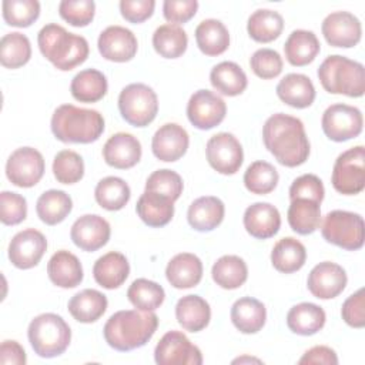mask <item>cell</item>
I'll return each mask as SVG.
<instances>
[{"mask_svg":"<svg viewBox=\"0 0 365 365\" xmlns=\"http://www.w3.org/2000/svg\"><path fill=\"white\" fill-rule=\"evenodd\" d=\"M63 20L74 27L88 26L96 14V3L91 0H63L58 4Z\"/></svg>","mask_w":365,"mask_h":365,"instance_id":"50","label":"cell"},{"mask_svg":"<svg viewBox=\"0 0 365 365\" xmlns=\"http://www.w3.org/2000/svg\"><path fill=\"white\" fill-rule=\"evenodd\" d=\"M141 154L143 150L138 138L130 133L113 134L103 147L104 161L118 170L134 167L140 161Z\"/></svg>","mask_w":365,"mask_h":365,"instance_id":"21","label":"cell"},{"mask_svg":"<svg viewBox=\"0 0 365 365\" xmlns=\"http://www.w3.org/2000/svg\"><path fill=\"white\" fill-rule=\"evenodd\" d=\"M175 318L182 329L200 332L210 324V304L200 295H185L177 301Z\"/></svg>","mask_w":365,"mask_h":365,"instance_id":"29","label":"cell"},{"mask_svg":"<svg viewBox=\"0 0 365 365\" xmlns=\"http://www.w3.org/2000/svg\"><path fill=\"white\" fill-rule=\"evenodd\" d=\"M188 46V36L178 24H163L153 33V47L164 58L181 57Z\"/></svg>","mask_w":365,"mask_h":365,"instance_id":"41","label":"cell"},{"mask_svg":"<svg viewBox=\"0 0 365 365\" xmlns=\"http://www.w3.org/2000/svg\"><path fill=\"white\" fill-rule=\"evenodd\" d=\"M321 30L329 46L342 48L355 47L362 36L359 19L349 11L329 13L324 19Z\"/></svg>","mask_w":365,"mask_h":365,"instance_id":"16","label":"cell"},{"mask_svg":"<svg viewBox=\"0 0 365 365\" xmlns=\"http://www.w3.org/2000/svg\"><path fill=\"white\" fill-rule=\"evenodd\" d=\"M184 184L178 173L163 168L151 173L145 181V191H154L163 194L173 201H177L182 192Z\"/></svg>","mask_w":365,"mask_h":365,"instance_id":"49","label":"cell"},{"mask_svg":"<svg viewBox=\"0 0 365 365\" xmlns=\"http://www.w3.org/2000/svg\"><path fill=\"white\" fill-rule=\"evenodd\" d=\"M242 364V362H261L259 359H257V358H250V356H241V358H237V359H234L232 361V364Z\"/></svg>","mask_w":365,"mask_h":365,"instance_id":"59","label":"cell"},{"mask_svg":"<svg viewBox=\"0 0 365 365\" xmlns=\"http://www.w3.org/2000/svg\"><path fill=\"white\" fill-rule=\"evenodd\" d=\"M197 10V0H165L163 3L164 19L171 24L187 23L195 16Z\"/></svg>","mask_w":365,"mask_h":365,"instance_id":"54","label":"cell"},{"mask_svg":"<svg viewBox=\"0 0 365 365\" xmlns=\"http://www.w3.org/2000/svg\"><path fill=\"white\" fill-rule=\"evenodd\" d=\"M71 210H73L71 197L61 190L44 191L36 202L37 217L47 225L60 224L68 217Z\"/></svg>","mask_w":365,"mask_h":365,"instance_id":"39","label":"cell"},{"mask_svg":"<svg viewBox=\"0 0 365 365\" xmlns=\"http://www.w3.org/2000/svg\"><path fill=\"white\" fill-rule=\"evenodd\" d=\"M190 137L185 128L175 123L163 124L153 135L151 150L155 158L165 163L180 160L188 150Z\"/></svg>","mask_w":365,"mask_h":365,"instance_id":"20","label":"cell"},{"mask_svg":"<svg viewBox=\"0 0 365 365\" xmlns=\"http://www.w3.org/2000/svg\"><path fill=\"white\" fill-rule=\"evenodd\" d=\"M155 1L154 0H121L120 13L121 16L134 24L143 23L150 19L154 13Z\"/></svg>","mask_w":365,"mask_h":365,"instance_id":"56","label":"cell"},{"mask_svg":"<svg viewBox=\"0 0 365 365\" xmlns=\"http://www.w3.org/2000/svg\"><path fill=\"white\" fill-rule=\"evenodd\" d=\"M211 86L222 96L235 97L245 91L248 86L245 71L234 61H221L211 68Z\"/></svg>","mask_w":365,"mask_h":365,"instance_id":"35","label":"cell"},{"mask_svg":"<svg viewBox=\"0 0 365 365\" xmlns=\"http://www.w3.org/2000/svg\"><path fill=\"white\" fill-rule=\"evenodd\" d=\"M131 191L128 184L120 177H106L100 180L94 190L97 204L107 211H118L130 201Z\"/></svg>","mask_w":365,"mask_h":365,"instance_id":"43","label":"cell"},{"mask_svg":"<svg viewBox=\"0 0 365 365\" xmlns=\"http://www.w3.org/2000/svg\"><path fill=\"white\" fill-rule=\"evenodd\" d=\"M227 114L225 101L210 90L195 91L187 103V117L198 130H211L221 124Z\"/></svg>","mask_w":365,"mask_h":365,"instance_id":"14","label":"cell"},{"mask_svg":"<svg viewBox=\"0 0 365 365\" xmlns=\"http://www.w3.org/2000/svg\"><path fill=\"white\" fill-rule=\"evenodd\" d=\"M97 47L106 60L125 63L137 54L138 41L131 30L123 26H108L100 33Z\"/></svg>","mask_w":365,"mask_h":365,"instance_id":"18","label":"cell"},{"mask_svg":"<svg viewBox=\"0 0 365 365\" xmlns=\"http://www.w3.org/2000/svg\"><path fill=\"white\" fill-rule=\"evenodd\" d=\"M284 29L282 16L269 9H258L250 17L247 23L248 36L257 43H271L279 37Z\"/></svg>","mask_w":365,"mask_h":365,"instance_id":"40","label":"cell"},{"mask_svg":"<svg viewBox=\"0 0 365 365\" xmlns=\"http://www.w3.org/2000/svg\"><path fill=\"white\" fill-rule=\"evenodd\" d=\"M250 66L257 77L271 80L281 74L284 63L278 51L272 48H259L251 56Z\"/></svg>","mask_w":365,"mask_h":365,"instance_id":"51","label":"cell"},{"mask_svg":"<svg viewBox=\"0 0 365 365\" xmlns=\"http://www.w3.org/2000/svg\"><path fill=\"white\" fill-rule=\"evenodd\" d=\"M325 195L324 184L315 174H304L295 178L289 187V200L308 198L317 202H322Z\"/></svg>","mask_w":365,"mask_h":365,"instance_id":"53","label":"cell"},{"mask_svg":"<svg viewBox=\"0 0 365 365\" xmlns=\"http://www.w3.org/2000/svg\"><path fill=\"white\" fill-rule=\"evenodd\" d=\"M342 319L352 328H364L365 325V298L364 288L349 295L341 308Z\"/></svg>","mask_w":365,"mask_h":365,"instance_id":"55","label":"cell"},{"mask_svg":"<svg viewBox=\"0 0 365 365\" xmlns=\"http://www.w3.org/2000/svg\"><path fill=\"white\" fill-rule=\"evenodd\" d=\"M154 359L158 365H201L202 354L182 332L173 329L155 345Z\"/></svg>","mask_w":365,"mask_h":365,"instance_id":"13","label":"cell"},{"mask_svg":"<svg viewBox=\"0 0 365 365\" xmlns=\"http://www.w3.org/2000/svg\"><path fill=\"white\" fill-rule=\"evenodd\" d=\"M214 282L224 289H237L248 278V267L238 255H222L211 269Z\"/></svg>","mask_w":365,"mask_h":365,"instance_id":"42","label":"cell"},{"mask_svg":"<svg viewBox=\"0 0 365 365\" xmlns=\"http://www.w3.org/2000/svg\"><path fill=\"white\" fill-rule=\"evenodd\" d=\"M364 117L359 108L342 103L329 106L321 118L324 134L335 143L348 141L362 133Z\"/></svg>","mask_w":365,"mask_h":365,"instance_id":"10","label":"cell"},{"mask_svg":"<svg viewBox=\"0 0 365 365\" xmlns=\"http://www.w3.org/2000/svg\"><path fill=\"white\" fill-rule=\"evenodd\" d=\"M327 315L325 311L312 302H301L294 305L287 314L288 328L302 336L314 335L321 331L325 325Z\"/></svg>","mask_w":365,"mask_h":365,"instance_id":"33","label":"cell"},{"mask_svg":"<svg viewBox=\"0 0 365 365\" xmlns=\"http://www.w3.org/2000/svg\"><path fill=\"white\" fill-rule=\"evenodd\" d=\"M27 336L33 351L38 356L54 358L68 348L71 329L60 315L44 312L31 319Z\"/></svg>","mask_w":365,"mask_h":365,"instance_id":"6","label":"cell"},{"mask_svg":"<svg viewBox=\"0 0 365 365\" xmlns=\"http://www.w3.org/2000/svg\"><path fill=\"white\" fill-rule=\"evenodd\" d=\"M128 301L141 311H155L165 299L164 288L147 278H137L127 289Z\"/></svg>","mask_w":365,"mask_h":365,"instance_id":"45","label":"cell"},{"mask_svg":"<svg viewBox=\"0 0 365 365\" xmlns=\"http://www.w3.org/2000/svg\"><path fill=\"white\" fill-rule=\"evenodd\" d=\"M158 317L154 311L123 309L114 312L103 328L106 342L115 351H133L144 346L155 334Z\"/></svg>","mask_w":365,"mask_h":365,"instance_id":"2","label":"cell"},{"mask_svg":"<svg viewBox=\"0 0 365 365\" xmlns=\"http://www.w3.org/2000/svg\"><path fill=\"white\" fill-rule=\"evenodd\" d=\"M319 228L324 240L339 248L356 251L364 245L365 225L361 214L344 210L329 211Z\"/></svg>","mask_w":365,"mask_h":365,"instance_id":"7","label":"cell"},{"mask_svg":"<svg viewBox=\"0 0 365 365\" xmlns=\"http://www.w3.org/2000/svg\"><path fill=\"white\" fill-rule=\"evenodd\" d=\"M319 50V40L311 30H294L284 44L285 58L291 66L295 67H302L312 63Z\"/></svg>","mask_w":365,"mask_h":365,"instance_id":"31","label":"cell"},{"mask_svg":"<svg viewBox=\"0 0 365 365\" xmlns=\"http://www.w3.org/2000/svg\"><path fill=\"white\" fill-rule=\"evenodd\" d=\"M118 110L130 125L145 127L154 121L158 113V97L150 86L131 83L120 91Z\"/></svg>","mask_w":365,"mask_h":365,"instance_id":"8","label":"cell"},{"mask_svg":"<svg viewBox=\"0 0 365 365\" xmlns=\"http://www.w3.org/2000/svg\"><path fill=\"white\" fill-rule=\"evenodd\" d=\"M54 178L61 184H76L84 175V161L71 150L58 151L53 160Z\"/></svg>","mask_w":365,"mask_h":365,"instance_id":"48","label":"cell"},{"mask_svg":"<svg viewBox=\"0 0 365 365\" xmlns=\"http://www.w3.org/2000/svg\"><path fill=\"white\" fill-rule=\"evenodd\" d=\"M137 215L148 227H164L174 215V201L154 191H144L135 205Z\"/></svg>","mask_w":365,"mask_h":365,"instance_id":"28","label":"cell"},{"mask_svg":"<svg viewBox=\"0 0 365 365\" xmlns=\"http://www.w3.org/2000/svg\"><path fill=\"white\" fill-rule=\"evenodd\" d=\"M298 364H325V365H336L338 356L335 351L327 345H317L304 352L299 358Z\"/></svg>","mask_w":365,"mask_h":365,"instance_id":"57","label":"cell"},{"mask_svg":"<svg viewBox=\"0 0 365 365\" xmlns=\"http://www.w3.org/2000/svg\"><path fill=\"white\" fill-rule=\"evenodd\" d=\"M279 175L277 168L267 161H254L244 173L245 188L257 195L269 194L275 190Z\"/></svg>","mask_w":365,"mask_h":365,"instance_id":"46","label":"cell"},{"mask_svg":"<svg viewBox=\"0 0 365 365\" xmlns=\"http://www.w3.org/2000/svg\"><path fill=\"white\" fill-rule=\"evenodd\" d=\"M31 57V44L26 34L13 31L0 40V63L6 68H19L29 63Z\"/></svg>","mask_w":365,"mask_h":365,"instance_id":"44","label":"cell"},{"mask_svg":"<svg viewBox=\"0 0 365 365\" xmlns=\"http://www.w3.org/2000/svg\"><path fill=\"white\" fill-rule=\"evenodd\" d=\"M242 222L251 237L257 240H268L279 231L281 215L277 207L269 202H254L247 207Z\"/></svg>","mask_w":365,"mask_h":365,"instance_id":"22","label":"cell"},{"mask_svg":"<svg viewBox=\"0 0 365 365\" xmlns=\"http://www.w3.org/2000/svg\"><path fill=\"white\" fill-rule=\"evenodd\" d=\"M205 155L211 168L224 175L235 174L244 161L242 145L231 133L214 134L207 141Z\"/></svg>","mask_w":365,"mask_h":365,"instance_id":"12","label":"cell"},{"mask_svg":"<svg viewBox=\"0 0 365 365\" xmlns=\"http://www.w3.org/2000/svg\"><path fill=\"white\" fill-rule=\"evenodd\" d=\"M318 78L325 91L348 97H362L365 93V68L345 56H328L318 68Z\"/></svg>","mask_w":365,"mask_h":365,"instance_id":"5","label":"cell"},{"mask_svg":"<svg viewBox=\"0 0 365 365\" xmlns=\"http://www.w3.org/2000/svg\"><path fill=\"white\" fill-rule=\"evenodd\" d=\"M130 274V264L124 254L110 251L101 255L93 267V277L96 282L106 289H115L121 287Z\"/></svg>","mask_w":365,"mask_h":365,"instance_id":"26","label":"cell"},{"mask_svg":"<svg viewBox=\"0 0 365 365\" xmlns=\"http://www.w3.org/2000/svg\"><path fill=\"white\" fill-rule=\"evenodd\" d=\"M50 281L60 288H76L83 281V267L80 259L67 250H60L47 262Z\"/></svg>","mask_w":365,"mask_h":365,"instance_id":"25","label":"cell"},{"mask_svg":"<svg viewBox=\"0 0 365 365\" xmlns=\"http://www.w3.org/2000/svg\"><path fill=\"white\" fill-rule=\"evenodd\" d=\"M167 281L177 289L192 288L200 284L202 278V262L191 252H181L174 255L165 268Z\"/></svg>","mask_w":365,"mask_h":365,"instance_id":"23","label":"cell"},{"mask_svg":"<svg viewBox=\"0 0 365 365\" xmlns=\"http://www.w3.org/2000/svg\"><path fill=\"white\" fill-rule=\"evenodd\" d=\"M321 204L308 198H294L288 207L287 218L294 232L309 235L321 225Z\"/></svg>","mask_w":365,"mask_h":365,"instance_id":"34","label":"cell"},{"mask_svg":"<svg viewBox=\"0 0 365 365\" xmlns=\"http://www.w3.org/2000/svg\"><path fill=\"white\" fill-rule=\"evenodd\" d=\"M231 321L242 334H257L267 321L265 305L252 297H242L231 307Z\"/></svg>","mask_w":365,"mask_h":365,"instance_id":"30","label":"cell"},{"mask_svg":"<svg viewBox=\"0 0 365 365\" xmlns=\"http://www.w3.org/2000/svg\"><path fill=\"white\" fill-rule=\"evenodd\" d=\"M47 250V240L38 230L27 228L17 232L9 244V259L19 269L36 267Z\"/></svg>","mask_w":365,"mask_h":365,"instance_id":"15","label":"cell"},{"mask_svg":"<svg viewBox=\"0 0 365 365\" xmlns=\"http://www.w3.org/2000/svg\"><path fill=\"white\" fill-rule=\"evenodd\" d=\"M307 261V250L301 241L294 237H284L275 242L271 251L272 267L284 274L299 271Z\"/></svg>","mask_w":365,"mask_h":365,"instance_id":"37","label":"cell"},{"mask_svg":"<svg viewBox=\"0 0 365 365\" xmlns=\"http://www.w3.org/2000/svg\"><path fill=\"white\" fill-rule=\"evenodd\" d=\"M195 41L201 53L214 57L222 54L230 46V33L222 21L205 19L195 29Z\"/></svg>","mask_w":365,"mask_h":365,"instance_id":"38","label":"cell"},{"mask_svg":"<svg viewBox=\"0 0 365 365\" xmlns=\"http://www.w3.org/2000/svg\"><path fill=\"white\" fill-rule=\"evenodd\" d=\"M27 217V201L23 195L11 191L0 194V220L4 225H17Z\"/></svg>","mask_w":365,"mask_h":365,"instance_id":"52","label":"cell"},{"mask_svg":"<svg viewBox=\"0 0 365 365\" xmlns=\"http://www.w3.org/2000/svg\"><path fill=\"white\" fill-rule=\"evenodd\" d=\"M224 214L225 205L218 197L204 195L191 202L187 211V220L195 231L207 232L222 222Z\"/></svg>","mask_w":365,"mask_h":365,"instance_id":"24","label":"cell"},{"mask_svg":"<svg viewBox=\"0 0 365 365\" xmlns=\"http://www.w3.org/2000/svg\"><path fill=\"white\" fill-rule=\"evenodd\" d=\"M277 96L282 103L294 108H307L314 103L317 93L308 76L289 73L279 80L277 86Z\"/></svg>","mask_w":365,"mask_h":365,"instance_id":"27","label":"cell"},{"mask_svg":"<svg viewBox=\"0 0 365 365\" xmlns=\"http://www.w3.org/2000/svg\"><path fill=\"white\" fill-rule=\"evenodd\" d=\"M50 127L53 135L61 143L90 144L103 134L104 117L97 110L61 104L54 110Z\"/></svg>","mask_w":365,"mask_h":365,"instance_id":"4","label":"cell"},{"mask_svg":"<svg viewBox=\"0 0 365 365\" xmlns=\"http://www.w3.org/2000/svg\"><path fill=\"white\" fill-rule=\"evenodd\" d=\"M108 90L106 76L97 68H86L77 73L70 84V91L74 100L80 103H97Z\"/></svg>","mask_w":365,"mask_h":365,"instance_id":"36","label":"cell"},{"mask_svg":"<svg viewBox=\"0 0 365 365\" xmlns=\"http://www.w3.org/2000/svg\"><path fill=\"white\" fill-rule=\"evenodd\" d=\"M111 235L107 220L97 214H84L74 221L70 230V238L76 247L93 252L103 248Z\"/></svg>","mask_w":365,"mask_h":365,"instance_id":"19","label":"cell"},{"mask_svg":"<svg viewBox=\"0 0 365 365\" xmlns=\"http://www.w3.org/2000/svg\"><path fill=\"white\" fill-rule=\"evenodd\" d=\"M1 10L9 26L29 27L40 16V3L37 0H4Z\"/></svg>","mask_w":365,"mask_h":365,"instance_id":"47","label":"cell"},{"mask_svg":"<svg viewBox=\"0 0 365 365\" xmlns=\"http://www.w3.org/2000/svg\"><path fill=\"white\" fill-rule=\"evenodd\" d=\"M27 362L24 348L17 341L6 339L0 345V364L1 365H24Z\"/></svg>","mask_w":365,"mask_h":365,"instance_id":"58","label":"cell"},{"mask_svg":"<svg viewBox=\"0 0 365 365\" xmlns=\"http://www.w3.org/2000/svg\"><path fill=\"white\" fill-rule=\"evenodd\" d=\"M46 164L41 153L33 147H20L14 150L6 163V175L9 181L20 188L36 185L44 175Z\"/></svg>","mask_w":365,"mask_h":365,"instance_id":"11","label":"cell"},{"mask_svg":"<svg viewBox=\"0 0 365 365\" xmlns=\"http://www.w3.org/2000/svg\"><path fill=\"white\" fill-rule=\"evenodd\" d=\"M348 277L345 269L331 261L317 264L308 274L307 287L318 299H332L346 287Z\"/></svg>","mask_w":365,"mask_h":365,"instance_id":"17","label":"cell"},{"mask_svg":"<svg viewBox=\"0 0 365 365\" xmlns=\"http://www.w3.org/2000/svg\"><path fill=\"white\" fill-rule=\"evenodd\" d=\"M40 53L61 71H70L83 64L90 53L88 41L78 34L67 31L63 26L48 23L37 34Z\"/></svg>","mask_w":365,"mask_h":365,"instance_id":"3","label":"cell"},{"mask_svg":"<svg viewBox=\"0 0 365 365\" xmlns=\"http://www.w3.org/2000/svg\"><path fill=\"white\" fill-rule=\"evenodd\" d=\"M107 305L108 301L103 292L86 288L71 297L67 308L76 321L83 324H91L104 315Z\"/></svg>","mask_w":365,"mask_h":365,"instance_id":"32","label":"cell"},{"mask_svg":"<svg viewBox=\"0 0 365 365\" xmlns=\"http://www.w3.org/2000/svg\"><path fill=\"white\" fill-rule=\"evenodd\" d=\"M262 141L281 165L298 167L309 157L311 145L304 123L294 115L272 114L262 127Z\"/></svg>","mask_w":365,"mask_h":365,"instance_id":"1","label":"cell"},{"mask_svg":"<svg viewBox=\"0 0 365 365\" xmlns=\"http://www.w3.org/2000/svg\"><path fill=\"white\" fill-rule=\"evenodd\" d=\"M335 191L356 195L365 188V148L355 145L338 155L331 177Z\"/></svg>","mask_w":365,"mask_h":365,"instance_id":"9","label":"cell"}]
</instances>
